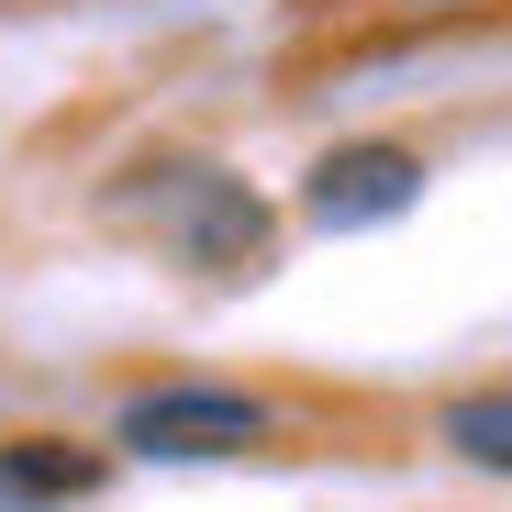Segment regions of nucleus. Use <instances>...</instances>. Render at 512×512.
<instances>
[{
	"label": "nucleus",
	"mask_w": 512,
	"mask_h": 512,
	"mask_svg": "<svg viewBox=\"0 0 512 512\" xmlns=\"http://www.w3.org/2000/svg\"><path fill=\"white\" fill-rule=\"evenodd\" d=\"M101 212L123 234H156L167 256H190V268H245V256H268V201H256L234 167H212V156L145 167V179H123Z\"/></svg>",
	"instance_id": "nucleus-1"
},
{
	"label": "nucleus",
	"mask_w": 512,
	"mask_h": 512,
	"mask_svg": "<svg viewBox=\"0 0 512 512\" xmlns=\"http://www.w3.org/2000/svg\"><path fill=\"white\" fill-rule=\"evenodd\" d=\"M256 435H268V401H245V390H145V401H123L134 457H234Z\"/></svg>",
	"instance_id": "nucleus-2"
},
{
	"label": "nucleus",
	"mask_w": 512,
	"mask_h": 512,
	"mask_svg": "<svg viewBox=\"0 0 512 512\" xmlns=\"http://www.w3.org/2000/svg\"><path fill=\"white\" fill-rule=\"evenodd\" d=\"M412 190H423V156H412V145H334L312 179H301V212H312L323 234H357V223L412 212Z\"/></svg>",
	"instance_id": "nucleus-3"
},
{
	"label": "nucleus",
	"mask_w": 512,
	"mask_h": 512,
	"mask_svg": "<svg viewBox=\"0 0 512 512\" xmlns=\"http://www.w3.org/2000/svg\"><path fill=\"white\" fill-rule=\"evenodd\" d=\"M90 479H101L90 457H56V446H12V457H0V512H12V501H78Z\"/></svg>",
	"instance_id": "nucleus-4"
},
{
	"label": "nucleus",
	"mask_w": 512,
	"mask_h": 512,
	"mask_svg": "<svg viewBox=\"0 0 512 512\" xmlns=\"http://www.w3.org/2000/svg\"><path fill=\"white\" fill-rule=\"evenodd\" d=\"M446 446H457V457H479V468H512V390L457 401V412H446Z\"/></svg>",
	"instance_id": "nucleus-5"
}]
</instances>
